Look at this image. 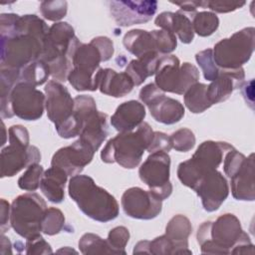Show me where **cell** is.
Segmentation results:
<instances>
[{
    "label": "cell",
    "instance_id": "cell-4",
    "mask_svg": "<svg viewBox=\"0 0 255 255\" xmlns=\"http://www.w3.org/2000/svg\"><path fill=\"white\" fill-rule=\"evenodd\" d=\"M232 148L234 147L225 141H203L191 158L179 163L177 168L178 179L183 185L194 189L205 174L220 165L225 154Z\"/></svg>",
    "mask_w": 255,
    "mask_h": 255
},
{
    "label": "cell",
    "instance_id": "cell-32",
    "mask_svg": "<svg viewBox=\"0 0 255 255\" xmlns=\"http://www.w3.org/2000/svg\"><path fill=\"white\" fill-rule=\"evenodd\" d=\"M192 27L194 33L200 37L212 35L219 26V19L213 12L202 11L192 16Z\"/></svg>",
    "mask_w": 255,
    "mask_h": 255
},
{
    "label": "cell",
    "instance_id": "cell-19",
    "mask_svg": "<svg viewBox=\"0 0 255 255\" xmlns=\"http://www.w3.org/2000/svg\"><path fill=\"white\" fill-rule=\"evenodd\" d=\"M254 154L245 158L239 169L230 177L231 192L237 200L253 201L255 199L254 188Z\"/></svg>",
    "mask_w": 255,
    "mask_h": 255
},
{
    "label": "cell",
    "instance_id": "cell-18",
    "mask_svg": "<svg viewBox=\"0 0 255 255\" xmlns=\"http://www.w3.org/2000/svg\"><path fill=\"white\" fill-rule=\"evenodd\" d=\"M245 74L243 68L226 70L220 69L218 76L207 86L206 95L211 105L226 101L235 89L241 87Z\"/></svg>",
    "mask_w": 255,
    "mask_h": 255
},
{
    "label": "cell",
    "instance_id": "cell-7",
    "mask_svg": "<svg viewBox=\"0 0 255 255\" xmlns=\"http://www.w3.org/2000/svg\"><path fill=\"white\" fill-rule=\"evenodd\" d=\"M154 75V84L162 92L177 95H183L199 80L197 68L188 62L180 66L179 59L174 55L160 56Z\"/></svg>",
    "mask_w": 255,
    "mask_h": 255
},
{
    "label": "cell",
    "instance_id": "cell-38",
    "mask_svg": "<svg viewBox=\"0 0 255 255\" xmlns=\"http://www.w3.org/2000/svg\"><path fill=\"white\" fill-rule=\"evenodd\" d=\"M128 229L125 226H118L109 232L107 242L113 250L114 254H126L125 247L128 244Z\"/></svg>",
    "mask_w": 255,
    "mask_h": 255
},
{
    "label": "cell",
    "instance_id": "cell-3",
    "mask_svg": "<svg viewBox=\"0 0 255 255\" xmlns=\"http://www.w3.org/2000/svg\"><path fill=\"white\" fill-rule=\"evenodd\" d=\"M153 135L150 126L142 122L135 131L120 132L111 138L101 152V158L106 163L117 162L128 169L136 167L147 149Z\"/></svg>",
    "mask_w": 255,
    "mask_h": 255
},
{
    "label": "cell",
    "instance_id": "cell-47",
    "mask_svg": "<svg viewBox=\"0 0 255 255\" xmlns=\"http://www.w3.org/2000/svg\"><path fill=\"white\" fill-rule=\"evenodd\" d=\"M164 94V92H162L154 83H150L147 84L146 86H144L140 92H139V100L144 104V105H148L150 104L154 99H156L158 96Z\"/></svg>",
    "mask_w": 255,
    "mask_h": 255
},
{
    "label": "cell",
    "instance_id": "cell-16",
    "mask_svg": "<svg viewBox=\"0 0 255 255\" xmlns=\"http://www.w3.org/2000/svg\"><path fill=\"white\" fill-rule=\"evenodd\" d=\"M157 10L154 0L111 1L110 11L119 26L128 27L151 20Z\"/></svg>",
    "mask_w": 255,
    "mask_h": 255
},
{
    "label": "cell",
    "instance_id": "cell-35",
    "mask_svg": "<svg viewBox=\"0 0 255 255\" xmlns=\"http://www.w3.org/2000/svg\"><path fill=\"white\" fill-rule=\"evenodd\" d=\"M43 173V166L39 163H33L29 165L25 172L18 179L19 188L27 191L37 190L40 187Z\"/></svg>",
    "mask_w": 255,
    "mask_h": 255
},
{
    "label": "cell",
    "instance_id": "cell-8",
    "mask_svg": "<svg viewBox=\"0 0 255 255\" xmlns=\"http://www.w3.org/2000/svg\"><path fill=\"white\" fill-rule=\"evenodd\" d=\"M255 29L244 28L215 44L213 59L220 69L233 70L246 64L254 51Z\"/></svg>",
    "mask_w": 255,
    "mask_h": 255
},
{
    "label": "cell",
    "instance_id": "cell-51",
    "mask_svg": "<svg viewBox=\"0 0 255 255\" xmlns=\"http://www.w3.org/2000/svg\"><path fill=\"white\" fill-rule=\"evenodd\" d=\"M133 254H149V241L148 240H142L135 244L133 251Z\"/></svg>",
    "mask_w": 255,
    "mask_h": 255
},
{
    "label": "cell",
    "instance_id": "cell-26",
    "mask_svg": "<svg viewBox=\"0 0 255 255\" xmlns=\"http://www.w3.org/2000/svg\"><path fill=\"white\" fill-rule=\"evenodd\" d=\"M72 69L96 74L100 67L102 61V55L98 48L91 42L89 44H84L79 42L72 54Z\"/></svg>",
    "mask_w": 255,
    "mask_h": 255
},
{
    "label": "cell",
    "instance_id": "cell-2",
    "mask_svg": "<svg viewBox=\"0 0 255 255\" xmlns=\"http://www.w3.org/2000/svg\"><path fill=\"white\" fill-rule=\"evenodd\" d=\"M68 191L79 209L88 217L99 222H109L119 215L117 199L105 188L97 185L89 175L72 176Z\"/></svg>",
    "mask_w": 255,
    "mask_h": 255
},
{
    "label": "cell",
    "instance_id": "cell-25",
    "mask_svg": "<svg viewBox=\"0 0 255 255\" xmlns=\"http://www.w3.org/2000/svg\"><path fill=\"white\" fill-rule=\"evenodd\" d=\"M68 174L61 168L51 166L44 171L40 188L43 194L53 203H61L65 198V184Z\"/></svg>",
    "mask_w": 255,
    "mask_h": 255
},
{
    "label": "cell",
    "instance_id": "cell-5",
    "mask_svg": "<svg viewBox=\"0 0 255 255\" xmlns=\"http://www.w3.org/2000/svg\"><path fill=\"white\" fill-rule=\"evenodd\" d=\"M9 145L1 150V177H11L16 175L24 167L41 160L39 149L30 145L29 131L21 125L9 128Z\"/></svg>",
    "mask_w": 255,
    "mask_h": 255
},
{
    "label": "cell",
    "instance_id": "cell-20",
    "mask_svg": "<svg viewBox=\"0 0 255 255\" xmlns=\"http://www.w3.org/2000/svg\"><path fill=\"white\" fill-rule=\"evenodd\" d=\"M145 117L144 106L134 100L121 104L111 118V124L120 132L131 131L137 128Z\"/></svg>",
    "mask_w": 255,
    "mask_h": 255
},
{
    "label": "cell",
    "instance_id": "cell-23",
    "mask_svg": "<svg viewBox=\"0 0 255 255\" xmlns=\"http://www.w3.org/2000/svg\"><path fill=\"white\" fill-rule=\"evenodd\" d=\"M151 117L158 123L173 125L184 117V107L175 99L168 98L164 94L158 96L147 105Z\"/></svg>",
    "mask_w": 255,
    "mask_h": 255
},
{
    "label": "cell",
    "instance_id": "cell-53",
    "mask_svg": "<svg viewBox=\"0 0 255 255\" xmlns=\"http://www.w3.org/2000/svg\"><path fill=\"white\" fill-rule=\"evenodd\" d=\"M57 252L58 253H77V251H75V250H73V249H71L69 247H65L63 249H60Z\"/></svg>",
    "mask_w": 255,
    "mask_h": 255
},
{
    "label": "cell",
    "instance_id": "cell-33",
    "mask_svg": "<svg viewBox=\"0 0 255 255\" xmlns=\"http://www.w3.org/2000/svg\"><path fill=\"white\" fill-rule=\"evenodd\" d=\"M81 253L88 254H114L107 240L94 233L84 234L79 241Z\"/></svg>",
    "mask_w": 255,
    "mask_h": 255
},
{
    "label": "cell",
    "instance_id": "cell-39",
    "mask_svg": "<svg viewBox=\"0 0 255 255\" xmlns=\"http://www.w3.org/2000/svg\"><path fill=\"white\" fill-rule=\"evenodd\" d=\"M170 140L172 148L181 152H186L192 149L195 144L194 133L185 128L174 131L170 135Z\"/></svg>",
    "mask_w": 255,
    "mask_h": 255
},
{
    "label": "cell",
    "instance_id": "cell-29",
    "mask_svg": "<svg viewBox=\"0 0 255 255\" xmlns=\"http://www.w3.org/2000/svg\"><path fill=\"white\" fill-rule=\"evenodd\" d=\"M20 82V71L0 67V104L2 119H10L14 115L10 97L13 88Z\"/></svg>",
    "mask_w": 255,
    "mask_h": 255
},
{
    "label": "cell",
    "instance_id": "cell-36",
    "mask_svg": "<svg viewBox=\"0 0 255 255\" xmlns=\"http://www.w3.org/2000/svg\"><path fill=\"white\" fill-rule=\"evenodd\" d=\"M195 60L202 70L203 77L207 81H213L219 74L220 68L214 62L212 49H206L195 55Z\"/></svg>",
    "mask_w": 255,
    "mask_h": 255
},
{
    "label": "cell",
    "instance_id": "cell-13",
    "mask_svg": "<svg viewBox=\"0 0 255 255\" xmlns=\"http://www.w3.org/2000/svg\"><path fill=\"white\" fill-rule=\"evenodd\" d=\"M122 207L128 217L134 219L149 220L155 218L162 209L160 200L150 190L140 187H130L122 195Z\"/></svg>",
    "mask_w": 255,
    "mask_h": 255
},
{
    "label": "cell",
    "instance_id": "cell-12",
    "mask_svg": "<svg viewBox=\"0 0 255 255\" xmlns=\"http://www.w3.org/2000/svg\"><path fill=\"white\" fill-rule=\"evenodd\" d=\"M10 103L15 116L25 121H37L46 108V96L35 86L19 82L12 90Z\"/></svg>",
    "mask_w": 255,
    "mask_h": 255
},
{
    "label": "cell",
    "instance_id": "cell-10",
    "mask_svg": "<svg viewBox=\"0 0 255 255\" xmlns=\"http://www.w3.org/2000/svg\"><path fill=\"white\" fill-rule=\"evenodd\" d=\"M42 49L43 41L31 34L19 33L1 38L0 67L21 71L27 65L40 59Z\"/></svg>",
    "mask_w": 255,
    "mask_h": 255
},
{
    "label": "cell",
    "instance_id": "cell-37",
    "mask_svg": "<svg viewBox=\"0 0 255 255\" xmlns=\"http://www.w3.org/2000/svg\"><path fill=\"white\" fill-rule=\"evenodd\" d=\"M68 11V3L66 1H43L40 4V12L42 16L53 22L63 19Z\"/></svg>",
    "mask_w": 255,
    "mask_h": 255
},
{
    "label": "cell",
    "instance_id": "cell-21",
    "mask_svg": "<svg viewBox=\"0 0 255 255\" xmlns=\"http://www.w3.org/2000/svg\"><path fill=\"white\" fill-rule=\"evenodd\" d=\"M98 80L101 93L114 98L127 96L134 87L131 78L126 72L117 73L110 68H100L98 72Z\"/></svg>",
    "mask_w": 255,
    "mask_h": 255
},
{
    "label": "cell",
    "instance_id": "cell-14",
    "mask_svg": "<svg viewBox=\"0 0 255 255\" xmlns=\"http://www.w3.org/2000/svg\"><path fill=\"white\" fill-rule=\"evenodd\" d=\"M95 149L91 144L79 138L71 145L58 149L51 160V166L63 169L68 176L80 174L84 167L88 165L95 154Z\"/></svg>",
    "mask_w": 255,
    "mask_h": 255
},
{
    "label": "cell",
    "instance_id": "cell-43",
    "mask_svg": "<svg viewBox=\"0 0 255 255\" xmlns=\"http://www.w3.org/2000/svg\"><path fill=\"white\" fill-rule=\"evenodd\" d=\"M245 4V1H202V8H208L216 13H228L243 7Z\"/></svg>",
    "mask_w": 255,
    "mask_h": 255
},
{
    "label": "cell",
    "instance_id": "cell-1",
    "mask_svg": "<svg viewBox=\"0 0 255 255\" xmlns=\"http://www.w3.org/2000/svg\"><path fill=\"white\" fill-rule=\"evenodd\" d=\"M197 242L203 254H253V244L239 219L231 213L214 222L205 221L197 230Z\"/></svg>",
    "mask_w": 255,
    "mask_h": 255
},
{
    "label": "cell",
    "instance_id": "cell-15",
    "mask_svg": "<svg viewBox=\"0 0 255 255\" xmlns=\"http://www.w3.org/2000/svg\"><path fill=\"white\" fill-rule=\"evenodd\" d=\"M45 93L47 115L57 130L73 117L75 102L68 89L55 80L46 84Z\"/></svg>",
    "mask_w": 255,
    "mask_h": 255
},
{
    "label": "cell",
    "instance_id": "cell-24",
    "mask_svg": "<svg viewBox=\"0 0 255 255\" xmlns=\"http://www.w3.org/2000/svg\"><path fill=\"white\" fill-rule=\"evenodd\" d=\"M192 232V226L189 219L181 214L173 216L165 227V236L173 246V254L187 253L191 254L188 249V237Z\"/></svg>",
    "mask_w": 255,
    "mask_h": 255
},
{
    "label": "cell",
    "instance_id": "cell-45",
    "mask_svg": "<svg viewBox=\"0 0 255 255\" xmlns=\"http://www.w3.org/2000/svg\"><path fill=\"white\" fill-rule=\"evenodd\" d=\"M149 254L153 255H166L173 254V246L165 235L156 237L149 241Z\"/></svg>",
    "mask_w": 255,
    "mask_h": 255
},
{
    "label": "cell",
    "instance_id": "cell-46",
    "mask_svg": "<svg viewBox=\"0 0 255 255\" xmlns=\"http://www.w3.org/2000/svg\"><path fill=\"white\" fill-rule=\"evenodd\" d=\"M91 43L95 45L102 55V61H109L114 55V44L113 41L105 36H99L94 38Z\"/></svg>",
    "mask_w": 255,
    "mask_h": 255
},
{
    "label": "cell",
    "instance_id": "cell-48",
    "mask_svg": "<svg viewBox=\"0 0 255 255\" xmlns=\"http://www.w3.org/2000/svg\"><path fill=\"white\" fill-rule=\"evenodd\" d=\"M11 205L5 199H1V234H4L10 227Z\"/></svg>",
    "mask_w": 255,
    "mask_h": 255
},
{
    "label": "cell",
    "instance_id": "cell-30",
    "mask_svg": "<svg viewBox=\"0 0 255 255\" xmlns=\"http://www.w3.org/2000/svg\"><path fill=\"white\" fill-rule=\"evenodd\" d=\"M206 90L205 84L197 82L183 94L184 105L191 113L200 114L212 106L208 101Z\"/></svg>",
    "mask_w": 255,
    "mask_h": 255
},
{
    "label": "cell",
    "instance_id": "cell-41",
    "mask_svg": "<svg viewBox=\"0 0 255 255\" xmlns=\"http://www.w3.org/2000/svg\"><path fill=\"white\" fill-rule=\"evenodd\" d=\"M245 158L246 156L235 148L229 150L223 158V169L225 174L230 178L239 169Z\"/></svg>",
    "mask_w": 255,
    "mask_h": 255
},
{
    "label": "cell",
    "instance_id": "cell-50",
    "mask_svg": "<svg viewBox=\"0 0 255 255\" xmlns=\"http://www.w3.org/2000/svg\"><path fill=\"white\" fill-rule=\"evenodd\" d=\"M253 79H251L249 82H243L241 85L242 89V95L248 105L253 109Z\"/></svg>",
    "mask_w": 255,
    "mask_h": 255
},
{
    "label": "cell",
    "instance_id": "cell-6",
    "mask_svg": "<svg viewBox=\"0 0 255 255\" xmlns=\"http://www.w3.org/2000/svg\"><path fill=\"white\" fill-rule=\"evenodd\" d=\"M46 209L47 204L45 200L35 192L17 196L11 203V227L18 235L25 239L40 235Z\"/></svg>",
    "mask_w": 255,
    "mask_h": 255
},
{
    "label": "cell",
    "instance_id": "cell-9",
    "mask_svg": "<svg viewBox=\"0 0 255 255\" xmlns=\"http://www.w3.org/2000/svg\"><path fill=\"white\" fill-rule=\"evenodd\" d=\"M74 102V115L83 126L80 138L97 151L109 134L108 115L97 110L96 101L91 96H77Z\"/></svg>",
    "mask_w": 255,
    "mask_h": 255
},
{
    "label": "cell",
    "instance_id": "cell-17",
    "mask_svg": "<svg viewBox=\"0 0 255 255\" xmlns=\"http://www.w3.org/2000/svg\"><path fill=\"white\" fill-rule=\"evenodd\" d=\"M193 190L200 197L203 208L208 212L217 210L229 194L228 182L217 169L205 174Z\"/></svg>",
    "mask_w": 255,
    "mask_h": 255
},
{
    "label": "cell",
    "instance_id": "cell-52",
    "mask_svg": "<svg viewBox=\"0 0 255 255\" xmlns=\"http://www.w3.org/2000/svg\"><path fill=\"white\" fill-rule=\"evenodd\" d=\"M11 242L9 238L4 236V234H1V254H12V248H11Z\"/></svg>",
    "mask_w": 255,
    "mask_h": 255
},
{
    "label": "cell",
    "instance_id": "cell-22",
    "mask_svg": "<svg viewBox=\"0 0 255 255\" xmlns=\"http://www.w3.org/2000/svg\"><path fill=\"white\" fill-rule=\"evenodd\" d=\"M154 24L162 30L168 31L177 35L179 40L184 44H189L194 38V31L190 19L182 13L176 12H162L154 20Z\"/></svg>",
    "mask_w": 255,
    "mask_h": 255
},
{
    "label": "cell",
    "instance_id": "cell-34",
    "mask_svg": "<svg viewBox=\"0 0 255 255\" xmlns=\"http://www.w3.org/2000/svg\"><path fill=\"white\" fill-rule=\"evenodd\" d=\"M65 227V216L63 212L56 207L46 209L42 220V232L53 236L60 233Z\"/></svg>",
    "mask_w": 255,
    "mask_h": 255
},
{
    "label": "cell",
    "instance_id": "cell-42",
    "mask_svg": "<svg viewBox=\"0 0 255 255\" xmlns=\"http://www.w3.org/2000/svg\"><path fill=\"white\" fill-rule=\"evenodd\" d=\"M25 253L43 255V254H51L53 253V250L50 244L40 234L36 237L26 239Z\"/></svg>",
    "mask_w": 255,
    "mask_h": 255
},
{
    "label": "cell",
    "instance_id": "cell-49",
    "mask_svg": "<svg viewBox=\"0 0 255 255\" xmlns=\"http://www.w3.org/2000/svg\"><path fill=\"white\" fill-rule=\"evenodd\" d=\"M180 7V11L188 14H195L197 8L202 7V1H184V2H171Z\"/></svg>",
    "mask_w": 255,
    "mask_h": 255
},
{
    "label": "cell",
    "instance_id": "cell-31",
    "mask_svg": "<svg viewBox=\"0 0 255 255\" xmlns=\"http://www.w3.org/2000/svg\"><path fill=\"white\" fill-rule=\"evenodd\" d=\"M51 76L48 65L42 60H36L20 71V82L29 83L35 87L45 84Z\"/></svg>",
    "mask_w": 255,
    "mask_h": 255
},
{
    "label": "cell",
    "instance_id": "cell-28",
    "mask_svg": "<svg viewBox=\"0 0 255 255\" xmlns=\"http://www.w3.org/2000/svg\"><path fill=\"white\" fill-rule=\"evenodd\" d=\"M123 44L125 48L136 58L149 52H157L151 31L148 32L141 29L130 30L125 35Z\"/></svg>",
    "mask_w": 255,
    "mask_h": 255
},
{
    "label": "cell",
    "instance_id": "cell-27",
    "mask_svg": "<svg viewBox=\"0 0 255 255\" xmlns=\"http://www.w3.org/2000/svg\"><path fill=\"white\" fill-rule=\"evenodd\" d=\"M159 57V53L149 52L129 62L126 73L131 78L134 86L141 85L146 78L155 74Z\"/></svg>",
    "mask_w": 255,
    "mask_h": 255
},
{
    "label": "cell",
    "instance_id": "cell-11",
    "mask_svg": "<svg viewBox=\"0 0 255 255\" xmlns=\"http://www.w3.org/2000/svg\"><path fill=\"white\" fill-rule=\"evenodd\" d=\"M170 157L168 152H151L138 169L140 180L145 183L151 192L160 200L168 198L172 192L169 181Z\"/></svg>",
    "mask_w": 255,
    "mask_h": 255
},
{
    "label": "cell",
    "instance_id": "cell-40",
    "mask_svg": "<svg viewBox=\"0 0 255 255\" xmlns=\"http://www.w3.org/2000/svg\"><path fill=\"white\" fill-rule=\"evenodd\" d=\"M155 44L156 50L159 54H169L176 49L177 40L176 36L165 30H152L151 31Z\"/></svg>",
    "mask_w": 255,
    "mask_h": 255
},
{
    "label": "cell",
    "instance_id": "cell-44",
    "mask_svg": "<svg viewBox=\"0 0 255 255\" xmlns=\"http://www.w3.org/2000/svg\"><path fill=\"white\" fill-rule=\"evenodd\" d=\"M172 148L170 136L161 131H153L152 138L147 147V151L149 153L155 151H164L168 152Z\"/></svg>",
    "mask_w": 255,
    "mask_h": 255
}]
</instances>
